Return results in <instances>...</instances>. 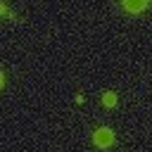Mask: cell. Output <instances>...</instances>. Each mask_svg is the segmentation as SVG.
<instances>
[{
	"instance_id": "cell-1",
	"label": "cell",
	"mask_w": 152,
	"mask_h": 152,
	"mask_svg": "<svg viewBox=\"0 0 152 152\" xmlns=\"http://www.w3.org/2000/svg\"><path fill=\"white\" fill-rule=\"evenodd\" d=\"M93 142H95L97 147H102V150L112 147V145H114V131H112V128H107V126L97 128V131L93 133Z\"/></svg>"
},
{
	"instance_id": "cell-2",
	"label": "cell",
	"mask_w": 152,
	"mask_h": 152,
	"mask_svg": "<svg viewBox=\"0 0 152 152\" xmlns=\"http://www.w3.org/2000/svg\"><path fill=\"white\" fill-rule=\"evenodd\" d=\"M121 2H124V10H126V12H131V14L142 12V10H145V5H147V0H121Z\"/></svg>"
},
{
	"instance_id": "cell-3",
	"label": "cell",
	"mask_w": 152,
	"mask_h": 152,
	"mask_svg": "<svg viewBox=\"0 0 152 152\" xmlns=\"http://www.w3.org/2000/svg\"><path fill=\"white\" fill-rule=\"evenodd\" d=\"M116 102H119V97H116V93H112V90H107V93L102 95V104H104V107H109V109H112V107H116Z\"/></svg>"
}]
</instances>
